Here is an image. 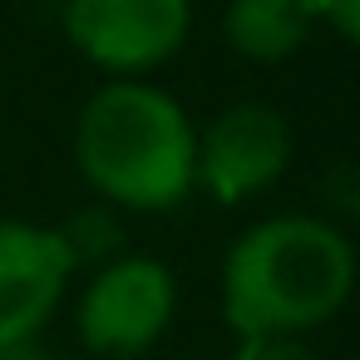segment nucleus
Wrapping results in <instances>:
<instances>
[{
	"mask_svg": "<svg viewBox=\"0 0 360 360\" xmlns=\"http://www.w3.org/2000/svg\"><path fill=\"white\" fill-rule=\"evenodd\" d=\"M316 11H326V20H330L350 45H360V0H316Z\"/></svg>",
	"mask_w": 360,
	"mask_h": 360,
	"instance_id": "obj_10",
	"label": "nucleus"
},
{
	"mask_svg": "<svg viewBox=\"0 0 360 360\" xmlns=\"http://www.w3.org/2000/svg\"><path fill=\"white\" fill-rule=\"evenodd\" d=\"M316 20V0H232L227 6V45L247 60H286L301 50Z\"/></svg>",
	"mask_w": 360,
	"mask_h": 360,
	"instance_id": "obj_7",
	"label": "nucleus"
},
{
	"mask_svg": "<svg viewBox=\"0 0 360 360\" xmlns=\"http://www.w3.org/2000/svg\"><path fill=\"white\" fill-rule=\"evenodd\" d=\"M291 158V129L266 104H232L207 124V139L198 143V178L222 198H252L271 188L286 173Z\"/></svg>",
	"mask_w": 360,
	"mask_h": 360,
	"instance_id": "obj_5",
	"label": "nucleus"
},
{
	"mask_svg": "<svg viewBox=\"0 0 360 360\" xmlns=\"http://www.w3.org/2000/svg\"><path fill=\"white\" fill-rule=\"evenodd\" d=\"M70 257L55 232L30 222H0V350L25 345L55 311Z\"/></svg>",
	"mask_w": 360,
	"mask_h": 360,
	"instance_id": "obj_6",
	"label": "nucleus"
},
{
	"mask_svg": "<svg viewBox=\"0 0 360 360\" xmlns=\"http://www.w3.org/2000/svg\"><path fill=\"white\" fill-rule=\"evenodd\" d=\"M173 316V276L153 257H124L109 262L79 306V335L84 345L104 355H134L163 335Z\"/></svg>",
	"mask_w": 360,
	"mask_h": 360,
	"instance_id": "obj_4",
	"label": "nucleus"
},
{
	"mask_svg": "<svg viewBox=\"0 0 360 360\" xmlns=\"http://www.w3.org/2000/svg\"><path fill=\"white\" fill-rule=\"evenodd\" d=\"M84 178L124 207H173L198 178V139L173 94L153 84H109L89 99L75 134Z\"/></svg>",
	"mask_w": 360,
	"mask_h": 360,
	"instance_id": "obj_2",
	"label": "nucleus"
},
{
	"mask_svg": "<svg viewBox=\"0 0 360 360\" xmlns=\"http://www.w3.org/2000/svg\"><path fill=\"white\" fill-rule=\"evenodd\" d=\"M70 40L104 70L134 75L163 65L188 35V0H70Z\"/></svg>",
	"mask_w": 360,
	"mask_h": 360,
	"instance_id": "obj_3",
	"label": "nucleus"
},
{
	"mask_svg": "<svg viewBox=\"0 0 360 360\" xmlns=\"http://www.w3.org/2000/svg\"><path fill=\"white\" fill-rule=\"evenodd\" d=\"M55 237H60L70 266H84V262H104V257L119 247V222H114V212L89 207V212L70 217V227H60Z\"/></svg>",
	"mask_w": 360,
	"mask_h": 360,
	"instance_id": "obj_8",
	"label": "nucleus"
},
{
	"mask_svg": "<svg viewBox=\"0 0 360 360\" xmlns=\"http://www.w3.org/2000/svg\"><path fill=\"white\" fill-rule=\"evenodd\" d=\"M355 281L350 242L316 217L252 227L222 271V306L242 335H301L330 321Z\"/></svg>",
	"mask_w": 360,
	"mask_h": 360,
	"instance_id": "obj_1",
	"label": "nucleus"
},
{
	"mask_svg": "<svg viewBox=\"0 0 360 360\" xmlns=\"http://www.w3.org/2000/svg\"><path fill=\"white\" fill-rule=\"evenodd\" d=\"M237 360H321V350H311L301 335H247Z\"/></svg>",
	"mask_w": 360,
	"mask_h": 360,
	"instance_id": "obj_9",
	"label": "nucleus"
}]
</instances>
